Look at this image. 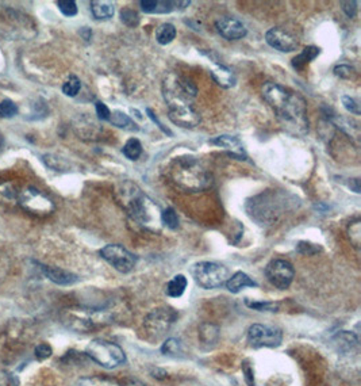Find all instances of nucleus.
<instances>
[{
  "label": "nucleus",
  "mask_w": 361,
  "mask_h": 386,
  "mask_svg": "<svg viewBox=\"0 0 361 386\" xmlns=\"http://www.w3.org/2000/svg\"><path fill=\"white\" fill-rule=\"evenodd\" d=\"M282 126L294 136H305L309 132V118L306 101L292 91L273 109Z\"/></svg>",
  "instance_id": "1"
},
{
  "label": "nucleus",
  "mask_w": 361,
  "mask_h": 386,
  "mask_svg": "<svg viewBox=\"0 0 361 386\" xmlns=\"http://www.w3.org/2000/svg\"><path fill=\"white\" fill-rule=\"evenodd\" d=\"M173 182L187 191H201L211 186V175L195 158H177L171 168Z\"/></svg>",
  "instance_id": "2"
},
{
  "label": "nucleus",
  "mask_w": 361,
  "mask_h": 386,
  "mask_svg": "<svg viewBox=\"0 0 361 386\" xmlns=\"http://www.w3.org/2000/svg\"><path fill=\"white\" fill-rule=\"evenodd\" d=\"M287 197V193H262L247 204L248 215L252 220L258 221V225L272 224L283 215L291 202H295V200L288 201Z\"/></svg>",
  "instance_id": "3"
},
{
  "label": "nucleus",
  "mask_w": 361,
  "mask_h": 386,
  "mask_svg": "<svg viewBox=\"0 0 361 386\" xmlns=\"http://www.w3.org/2000/svg\"><path fill=\"white\" fill-rule=\"evenodd\" d=\"M86 355L104 369H115L126 362L125 351L115 343L94 339L86 348Z\"/></svg>",
  "instance_id": "4"
},
{
  "label": "nucleus",
  "mask_w": 361,
  "mask_h": 386,
  "mask_svg": "<svg viewBox=\"0 0 361 386\" xmlns=\"http://www.w3.org/2000/svg\"><path fill=\"white\" fill-rule=\"evenodd\" d=\"M191 276L199 287L212 290L226 283L229 279V270L223 265L215 262H199L191 267Z\"/></svg>",
  "instance_id": "5"
},
{
  "label": "nucleus",
  "mask_w": 361,
  "mask_h": 386,
  "mask_svg": "<svg viewBox=\"0 0 361 386\" xmlns=\"http://www.w3.org/2000/svg\"><path fill=\"white\" fill-rule=\"evenodd\" d=\"M16 201L25 212L33 216L47 217L54 212V204L52 200L48 195H45L41 190L33 186L19 191Z\"/></svg>",
  "instance_id": "6"
},
{
  "label": "nucleus",
  "mask_w": 361,
  "mask_h": 386,
  "mask_svg": "<svg viewBox=\"0 0 361 386\" xmlns=\"http://www.w3.org/2000/svg\"><path fill=\"white\" fill-rule=\"evenodd\" d=\"M177 320V313L169 306L153 309L144 320V327L153 339L164 336Z\"/></svg>",
  "instance_id": "7"
},
{
  "label": "nucleus",
  "mask_w": 361,
  "mask_h": 386,
  "mask_svg": "<svg viewBox=\"0 0 361 386\" xmlns=\"http://www.w3.org/2000/svg\"><path fill=\"white\" fill-rule=\"evenodd\" d=\"M132 190H127L129 193L123 191L125 197H123V202H125V208L129 212V216L137 222L145 225L149 221L152 220V216L149 213V200L147 198V195H144L141 193L140 189H137L136 184L130 183Z\"/></svg>",
  "instance_id": "8"
},
{
  "label": "nucleus",
  "mask_w": 361,
  "mask_h": 386,
  "mask_svg": "<svg viewBox=\"0 0 361 386\" xmlns=\"http://www.w3.org/2000/svg\"><path fill=\"white\" fill-rule=\"evenodd\" d=\"M101 256L122 274L130 273L137 262V258L119 244H108L101 250Z\"/></svg>",
  "instance_id": "9"
},
{
  "label": "nucleus",
  "mask_w": 361,
  "mask_h": 386,
  "mask_svg": "<svg viewBox=\"0 0 361 386\" xmlns=\"http://www.w3.org/2000/svg\"><path fill=\"white\" fill-rule=\"evenodd\" d=\"M295 276L292 265L283 259H275L269 262L265 267V276L269 283L279 290H286L291 286Z\"/></svg>",
  "instance_id": "10"
},
{
  "label": "nucleus",
  "mask_w": 361,
  "mask_h": 386,
  "mask_svg": "<svg viewBox=\"0 0 361 386\" xmlns=\"http://www.w3.org/2000/svg\"><path fill=\"white\" fill-rule=\"evenodd\" d=\"M283 341V332L275 327L253 324L248 330V343L253 348L279 347Z\"/></svg>",
  "instance_id": "11"
},
{
  "label": "nucleus",
  "mask_w": 361,
  "mask_h": 386,
  "mask_svg": "<svg viewBox=\"0 0 361 386\" xmlns=\"http://www.w3.org/2000/svg\"><path fill=\"white\" fill-rule=\"evenodd\" d=\"M265 41L269 47L283 53H291L298 49L299 43L288 30L283 27H272L265 34Z\"/></svg>",
  "instance_id": "12"
},
{
  "label": "nucleus",
  "mask_w": 361,
  "mask_h": 386,
  "mask_svg": "<svg viewBox=\"0 0 361 386\" xmlns=\"http://www.w3.org/2000/svg\"><path fill=\"white\" fill-rule=\"evenodd\" d=\"M215 29L227 41H237L248 34L245 25L233 16L219 18L215 22Z\"/></svg>",
  "instance_id": "13"
},
{
  "label": "nucleus",
  "mask_w": 361,
  "mask_h": 386,
  "mask_svg": "<svg viewBox=\"0 0 361 386\" xmlns=\"http://www.w3.org/2000/svg\"><path fill=\"white\" fill-rule=\"evenodd\" d=\"M168 117L175 125L184 129H191L201 123V115L194 109V106L171 109L168 110Z\"/></svg>",
  "instance_id": "14"
},
{
  "label": "nucleus",
  "mask_w": 361,
  "mask_h": 386,
  "mask_svg": "<svg viewBox=\"0 0 361 386\" xmlns=\"http://www.w3.org/2000/svg\"><path fill=\"white\" fill-rule=\"evenodd\" d=\"M208 143L212 144V145H216V147H219V148H223V149L229 151V155L233 156V158H237V159H240V160H245V159H247L244 147H242L241 141H240L237 137L223 134V136H218V137L210 140Z\"/></svg>",
  "instance_id": "15"
},
{
  "label": "nucleus",
  "mask_w": 361,
  "mask_h": 386,
  "mask_svg": "<svg viewBox=\"0 0 361 386\" xmlns=\"http://www.w3.org/2000/svg\"><path fill=\"white\" fill-rule=\"evenodd\" d=\"M38 266H40L41 272L45 274V276L55 285L71 286V285H73L79 280L76 274L66 272V270H62L60 267H52V266H45V265H38Z\"/></svg>",
  "instance_id": "16"
},
{
  "label": "nucleus",
  "mask_w": 361,
  "mask_h": 386,
  "mask_svg": "<svg viewBox=\"0 0 361 386\" xmlns=\"http://www.w3.org/2000/svg\"><path fill=\"white\" fill-rule=\"evenodd\" d=\"M211 76L215 80V83L223 88H232L236 86L237 82L233 71L221 62L214 64V67L211 68Z\"/></svg>",
  "instance_id": "17"
},
{
  "label": "nucleus",
  "mask_w": 361,
  "mask_h": 386,
  "mask_svg": "<svg viewBox=\"0 0 361 386\" xmlns=\"http://www.w3.org/2000/svg\"><path fill=\"white\" fill-rule=\"evenodd\" d=\"M258 282H255L251 276L242 272H237L234 276H230L226 280V287L230 293H240L245 287H258Z\"/></svg>",
  "instance_id": "18"
},
{
  "label": "nucleus",
  "mask_w": 361,
  "mask_h": 386,
  "mask_svg": "<svg viewBox=\"0 0 361 386\" xmlns=\"http://www.w3.org/2000/svg\"><path fill=\"white\" fill-rule=\"evenodd\" d=\"M91 12L95 19L98 21H107L114 16L115 12V5L111 1H104V0H94L91 1Z\"/></svg>",
  "instance_id": "19"
},
{
  "label": "nucleus",
  "mask_w": 361,
  "mask_h": 386,
  "mask_svg": "<svg viewBox=\"0 0 361 386\" xmlns=\"http://www.w3.org/2000/svg\"><path fill=\"white\" fill-rule=\"evenodd\" d=\"M319 55H321V49L319 48L312 47V45L308 47L299 55L292 58V67H294V69L301 72V71H303L309 65L314 58H316Z\"/></svg>",
  "instance_id": "20"
},
{
  "label": "nucleus",
  "mask_w": 361,
  "mask_h": 386,
  "mask_svg": "<svg viewBox=\"0 0 361 386\" xmlns=\"http://www.w3.org/2000/svg\"><path fill=\"white\" fill-rule=\"evenodd\" d=\"M187 285H188V280L183 274L175 276L166 283L165 294L168 297H172V298H179V297H182L184 294V291L187 289Z\"/></svg>",
  "instance_id": "21"
},
{
  "label": "nucleus",
  "mask_w": 361,
  "mask_h": 386,
  "mask_svg": "<svg viewBox=\"0 0 361 386\" xmlns=\"http://www.w3.org/2000/svg\"><path fill=\"white\" fill-rule=\"evenodd\" d=\"M333 343L338 351L348 352V351H352L355 347H358L359 340H358L356 335H353L352 332L343 331L334 336Z\"/></svg>",
  "instance_id": "22"
},
{
  "label": "nucleus",
  "mask_w": 361,
  "mask_h": 386,
  "mask_svg": "<svg viewBox=\"0 0 361 386\" xmlns=\"http://www.w3.org/2000/svg\"><path fill=\"white\" fill-rule=\"evenodd\" d=\"M110 122L119 129H125V130H129V132H137L138 130L137 123L123 111H112L111 117H110Z\"/></svg>",
  "instance_id": "23"
},
{
  "label": "nucleus",
  "mask_w": 361,
  "mask_h": 386,
  "mask_svg": "<svg viewBox=\"0 0 361 386\" xmlns=\"http://www.w3.org/2000/svg\"><path fill=\"white\" fill-rule=\"evenodd\" d=\"M199 339L202 341L203 346H207L208 348H211L212 346H215L219 340V328L214 324H202L199 328Z\"/></svg>",
  "instance_id": "24"
},
{
  "label": "nucleus",
  "mask_w": 361,
  "mask_h": 386,
  "mask_svg": "<svg viewBox=\"0 0 361 386\" xmlns=\"http://www.w3.org/2000/svg\"><path fill=\"white\" fill-rule=\"evenodd\" d=\"M176 38V27L172 23H162L155 29V40L160 45H168Z\"/></svg>",
  "instance_id": "25"
},
{
  "label": "nucleus",
  "mask_w": 361,
  "mask_h": 386,
  "mask_svg": "<svg viewBox=\"0 0 361 386\" xmlns=\"http://www.w3.org/2000/svg\"><path fill=\"white\" fill-rule=\"evenodd\" d=\"M122 154L129 160H138V158L142 155V145H141L140 140H137V138L127 140V143L122 148Z\"/></svg>",
  "instance_id": "26"
},
{
  "label": "nucleus",
  "mask_w": 361,
  "mask_h": 386,
  "mask_svg": "<svg viewBox=\"0 0 361 386\" xmlns=\"http://www.w3.org/2000/svg\"><path fill=\"white\" fill-rule=\"evenodd\" d=\"M119 16H121V21L129 27H136L140 25L138 12L130 7H123L119 12Z\"/></svg>",
  "instance_id": "27"
},
{
  "label": "nucleus",
  "mask_w": 361,
  "mask_h": 386,
  "mask_svg": "<svg viewBox=\"0 0 361 386\" xmlns=\"http://www.w3.org/2000/svg\"><path fill=\"white\" fill-rule=\"evenodd\" d=\"M82 88V82L76 75H71L68 80L62 84V93L66 97H76Z\"/></svg>",
  "instance_id": "28"
},
{
  "label": "nucleus",
  "mask_w": 361,
  "mask_h": 386,
  "mask_svg": "<svg viewBox=\"0 0 361 386\" xmlns=\"http://www.w3.org/2000/svg\"><path fill=\"white\" fill-rule=\"evenodd\" d=\"M245 304L248 308L255 309L258 312H276L279 309L277 302H268V301H251L249 298H245Z\"/></svg>",
  "instance_id": "29"
},
{
  "label": "nucleus",
  "mask_w": 361,
  "mask_h": 386,
  "mask_svg": "<svg viewBox=\"0 0 361 386\" xmlns=\"http://www.w3.org/2000/svg\"><path fill=\"white\" fill-rule=\"evenodd\" d=\"M76 386H121L116 381L104 377H86L76 383Z\"/></svg>",
  "instance_id": "30"
},
{
  "label": "nucleus",
  "mask_w": 361,
  "mask_h": 386,
  "mask_svg": "<svg viewBox=\"0 0 361 386\" xmlns=\"http://www.w3.org/2000/svg\"><path fill=\"white\" fill-rule=\"evenodd\" d=\"M161 352H162L164 355H173V357L182 354V344H180V340H177V339H175V337H171V339L165 340L164 344H162V347H161Z\"/></svg>",
  "instance_id": "31"
},
{
  "label": "nucleus",
  "mask_w": 361,
  "mask_h": 386,
  "mask_svg": "<svg viewBox=\"0 0 361 386\" xmlns=\"http://www.w3.org/2000/svg\"><path fill=\"white\" fill-rule=\"evenodd\" d=\"M161 221L165 226H168L169 229H177L179 228V216L177 213L172 209V208H168L165 209L162 213H161Z\"/></svg>",
  "instance_id": "32"
},
{
  "label": "nucleus",
  "mask_w": 361,
  "mask_h": 386,
  "mask_svg": "<svg viewBox=\"0 0 361 386\" xmlns=\"http://www.w3.org/2000/svg\"><path fill=\"white\" fill-rule=\"evenodd\" d=\"M57 7H58V10L61 11L62 15L69 16V18L77 15V12H79L77 4L73 0H58L57 1Z\"/></svg>",
  "instance_id": "33"
},
{
  "label": "nucleus",
  "mask_w": 361,
  "mask_h": 386,
  "mask_svg": "<svg viewBox=\"0 0 361 386\" xmlns=\"http://www.w3.org/2000/svg\"><path fill=\"white\" fill-rule=\"evenodd\" d=\"M18 106L11 99H4L0 102V118H12L18 114Z\"/></svg>",
  "instance_id": "34"
},
{
  "label": "nucleus",
  "mask_w": 361,
  "mask_h": 386,
  "mask_svg": "<svg viewBox=\"0 0 361 386\" xmlns=\"http://www.w3.org/2000/svg\"><path fill=\"white\" fill-rule=\"evenodd\" d=\"M297 251L302 255L311 256V255H316L318 252H321L322 248H321L319 244H314V243H310V241H299L298 245H297Z\"/></svg>",
  "instance_id": "35"
},
{
  "label": "nucleus",
  "mask_w": 361,
  "mask_h": 386,
  "mask_svg": "<svg viewBox=\"0 0 361 386\" xmlns=\"http://www.w3.org/2000/svg\"><path fill=\"white\" fill-rule=\"evenodd\" d=\"M334 75L341 77V79H353L356 76V71L353 67L351 65H347V64H341V65H337L334 68Z\"/></svg>",
  "instance_id": "36"
},
{
  "label": "nucleus",
  "mask_w": 361,
  "mask_h": 386,
  "mask_svg": "<svg viewBox=\"0 0 361 386\" xmlns=\"http://www.w3.org/2000/svg\"><path fill=\"white\" fill-rule=\"evenodd\" d=\"M349 239H351V241L353 243V245L356 247V248H359L360 247V221H355V222H351V225H349Z\"/></svg>",
  "instance_id": "37"
},
{
  "label": "nucleus",
  "mask_w": 361,
  "mask_h": 386,
  "mask_svg": "<svg viewBox=\"0 0 361 386\" xmlns=\"http://www.w3.org/2000/svg\"><path fill=\"white\" fill-rule=\"evenodd\" d=\"M343 101V105L347 110L349 111L351 114H355V115H360V108H359V104L356 102V99H353L352 97L349 95H343L341 98Z\"/></svg>",
  "instance_id": "38"
},
{
  "label": "nucleus",
  "mask_w": 361,
  "mask_h": 386,
  "mask_svg": "<svg viewBox=\"0 0 361 386\" xmlns=\"http://www.w3.org/2000/svg\"><path fill=\"white\" fill-rule=\"evenodd\" d=\"M34 354H36V358L40 359V361L48 359L53 354L52 347H51L48 343H41V344H38V346L36 347Z\"/></svg>",
  "instance_id": "39"
},
{
  "label": "nucleus",
  "mask_w": 361,
  "mask_h": 386,
  "mask_svg": "<svg viewBox=\"0 0 361 386\" xmlns=\"http://www.w3.org/2000/svg\"><path fill=\"white\" fill-rule=\"evenodd\" d=\"M341 8L348 18H355L358 14V1H341Z\"/></svg>",
  "instance_id": "40"
},
{
  "label": "nucleus",
  "mask_w": 361,
  "mask_h": 386,
  "mask_svg": "<svg viewBox=\"0 0 361 386\" xmlns=\"http://www.w3.org/2000/svg\"><path fill=\"white\" fill-rule=\"evenodd\" d=\"M95 109H97V115L99 119L102 121H110L111 117V111L107 108V105H104L103 102H97L95 104Z\"/></svg>",
  "instance_id": "41"
},
{
  "label": "nucleus",
  "mask_w": 361,
  "mask_h": 386,
  "mask_svg": "<svg viewBox=\"0 0 361 386\" xmlns=\"http://www.w3.org/2000/svg\"><path fill=\"white\" fill-rule=\"evenodd\" d=\"M147 111H148V114H149V117L152 118V121H153L155 123H157V126H158V128H160V129H161V130H162V132H164L165 134H168V136H172V133H171V130H168V129H166V128H165V126H164V125H162V123H161V122H160V121L157 119V117H155V112H153V111L151 110V109H148V110Z\"/></svg>",
  "instance_id": "42"
},
{
  "label": "nucleus",
  "mask_w": 361,
  "mask_h": 386,
  "mask_svg": "<svg viewBox=\"0 0 361 386\" xmlns=\"http://www.w3.org/2000/svg\"><path fill=\"white\" fill-rule=\"evenodd\" d=\"M0 386H11V378L5 372H0Z\"/></svg>",
  "instance_id": "43"
},
{
  "label": "nucleus",
  "mask_w": 361,
  "mask_h": 386,
  "mask_svg": "<svg viewBox=\"0 0 361 386\" xmlns=\"http://www.w3.org/2000/svg\"><path fill=\"white\" fill-rule=\"evenodd\" d=\"M80 36H82L86 41H90V40H91V37H92V32H91V29H90V27H82V30H80Z\"/></svg>",
  "instance_id": "44"
},
{
  "label": "nucleus",
  "mask_w": 361,
  "mask_h": 386,
  "mask_svg": "<svg viewBox=\"0 0 361 386\" xmlns=\"http://www.w3.org/2000/svg\"><path fill=\"white\" fill-rule=\"evenodd\" d=\"M244 372H245V374H247V376H245L247 383L249 384V386H255V381H252V369L244 365Z\"/></svg>",
  "instance_id": "45"
},
{
  "label": "nucleus",
  "mask_w": 361,
  "mask_h": 386,
  "mask_svg": "<svg viewBox=\"0 0 361 386\" xmlns=\"http://www.w3.org/2000/svg\"><path fill=\"white\" fill-rule=\"evenodd\" d=\"M121 386H147L145 384H142L141 381H138V380H127L123 385Z\"/></svg>",
  "instance_id": "46"
}]
</instances>
